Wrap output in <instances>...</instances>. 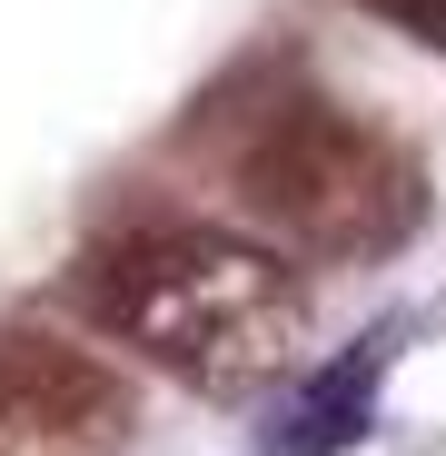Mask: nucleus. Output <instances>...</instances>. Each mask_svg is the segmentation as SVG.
<instances>
[{"mask_svg":"<svg viewBox=\"0 0 446 456\" xmlns=\"http://www.w3.org/2000/svg\"><path fill=\"white\" fill-rule=\"evenodd\" d=\"M80 308L100 338L199 397H258L308 347V278L268 239H229L199 218L109 228L80 258Z\"/></svg>","mask_w":446,"mask_h":456,"instance_id":"nucleus-1","label":"nucleus"},{"mask_svg":"<svg viewBox=\"0 0 446 456\" xmlns=\"http://www.w3.org/2000/svg\"><path fill=\"white\" fill-rule=\"evenodd\" d=\"M229 189L278 248L328 268H377L426 228V169L337 100H278L239 139Z\"/></svg>","mask_w":446,"mask_h":456,"instance_id":"nucleus-2","label":"nucleus"},{"mask_svg":"<svg viewBox=\"0 0 446 456\" xmlns=\"http://www.w3.org/2000/svg\"><path fill=\"white\" fill-rule=\"evenodd\" d=\"M139 397L129 377L60 338V328H0V456H129Z\"/></svg>","mask_w":446,"mask_h":456,"instance_id":"nucleus-3","label":"nucleus"},{"mask_svg":"<svg viewBox=\"0 0 446 456\" xmlns=\"http://www.w3.org/2000/svg\"><path fill=\"white\" fill-rule=\"evenodd\" d=\"M357 11H377V20H397V30H417L426 50H446V0H357Z\"/></svg>","mask_w":446,"mask_h":456,"instance_id":"nucleus-4","label":"nucleus"}]
</instances>
